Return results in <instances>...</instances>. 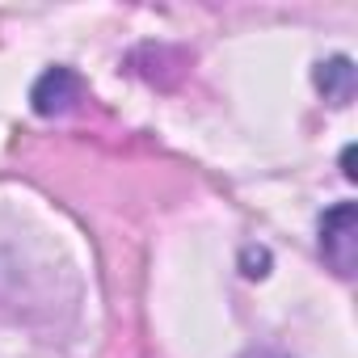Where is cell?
Returning <instances> with one entry per match:
<instances>
[{"mask_svg":"<svg viewBox=\"0 0 358 358\" xmlns=\"http://www.w3.org/2000/svg\"><path fill=\"white\" fill-rule=\"evenodd\" d=\"M320 253L341 278L354 274L358 266V207L354 203H337L320 215Z\"/></svg>","mask_w":358,"mask_h":358,"instance_id":"cell-1","label":"cell"},{"mask_svg":"<svg viewBox=\"0 0 358 358\" xmlns=\"http://www.w3.org/2000/svg\"><path fill=\"white\" fill-rule=\"evenodd\" d=\"M341 164H345V177H354V148L341 152Z\"/></svg>","mask_w":358,"mask_h":358,"instance_id":"cell-4","label":"cell"},{"mask_svg":"<svg viewBox=\"0 0 358 358\" xmlns=\"http://www.w3.org/2000/svg\"><path fill=\"white\" fill-rule=\"evenodd\" d=\"M30 101H34V110L38 114H64L68 106H76L80 101V80H76V72L72 68H51V72H43L38 76V85H34V93H30Z\"/></svg>","mask_w":358,"mask_h":358,"instance_id":"cell-2","label":"cell"},{"mask_svg":"<svg viewBox=\"0 0 358 358\" xmlns=\"http://www.w3.org/2000/svg\"><path fill=\"white\" fill-rule=\"evenodd\" d=\"M316 89L324 93V101L345 106L354 97V64L345 55H333V59L316 64Z\"/></svg>","mask_w":358,"mask_h":358,"instance_id":"cell-3","label":"cell"},{"mask_svg":"<svg viewBox=\"0 0 358 358\" xmlns=\"http://www.w3.org/2000/svg\"><path fill=\"white\" fill-rule=\"evenodd\" d=\"M241 358H287V354H274V350H249V354H241Z\"/></svg>","mask_w":358,"mask_h":358,"instance_id":"cell-5","label":"cell"}]
</instances>
